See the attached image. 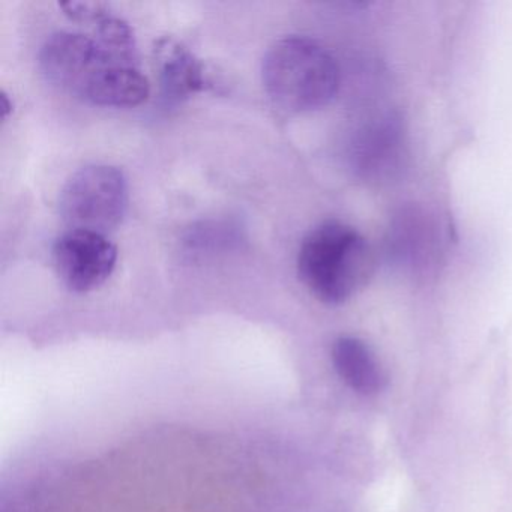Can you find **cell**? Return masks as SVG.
I'll return each instance as SVG.
<instances>
[{
	"label": "cell",
	"mask_w": 512,
	"mask_h": 512,
	"mask_svg": "<svg viewBox=\"0 0 512 512\" xmlns=\"http://www.w3.org/2000/svg\"><path fill=\"white\" fill-rule=\"evenodd\" d=\"M374 271L373 248L355 227L341 221L320 224L299 248V278L326 305H341L358 295Z\"/></svg>",
	"instance_id": "1"
},
{
	"label": "cell",
	"mask_w": 512,
	"mask_h": 512,
	"mask_svg": "<svg viewBox=\"0 0 512 512\" xmlns=\"http://www.w3.org/2000/svg\"><path fill=\"white\" fill-rule=\"evenodd\" d=\"M263 86L275 106L284 112L307 113L328 106L340 89V67L316 40L283 38L266 53Z\"/></svg>",
	"instance_id": "2"
},
{
	"label": "cell",
	"mask_w": 512,
	"mask_h": 512,
	"mask_svg": "<svg viewBox=\"0 0 512 512\" xmlns=\"http://www.w3.org/2000/svg\"><path fill=\"white\" fill-rule=\"evenodd\" d=\"M128 182L122 170L91 164L70 176L59 196V212L71 229L106 235L124 220Z\"/></svg>",
	"instance_id": "3"
},
{
	"label": "cell",
	"mask_w": 512,
	"mask_h": 512,
	"mask_svg": "<svg viewBox=\"0 0 512 512\" xmlns=\"http://www.w3.org/2000/svg\"><path fill=\"white\" fill-rule=\"evenodd\" d=\"M116 62H134L107 49L98 38L61 31L44 43L40 67L44 77L62 91L83 100L92 83Z\"/></svg>",
	"instance_id": "4"
},
{
	"label": "cell",
	"mask_w": 512,
	"mask_h": 512,
	"mask_svg": "<svg viewBox=\"0 0 512 512\" xmlns=\"http://www.w3.org/2000/svg\"><path fill=\"white\" fill-rule=\"evenodd\" d=\"M116 262L118 248L103 233L71 229L53 245L56 272L71 292L88 293L103 286Z\"/></svg>",
	"instance_id": "5"
},
{
	"label": "cell",
	"mask_w": 512,
	"mask_h": 512,
	"mask_svg": "<svg viewBox=\"0 0 512 512\" xmlns=\"http://www.w3.org/2000/svg\"><path fill=\"white\" fill-rule=\"evenodd\" d=\"M406 128L397 115L374 118L353 140L352 164L359 176L373 184H385L401 175L407 164Z\"/></svg>",
	"instance_id": "6"
},
{
	"label": "cell",
	"mask_w": 512,
	"mask_h": 512,
	"mask_svg": "<svg viewBox=\"0 0 512 512\" xmlns=\"http://www.w3.org/2000/svg\"><path fill=\"white\" fill-rule=\"evenodd\" d=\"M155 65L161 95L167 104L182 103L211 86L205 64L188 47L173 38L158 41Z\"/></svg>",
	"instance_id": "7"
},
{
	"label": "cell",
	"mask_w": 512,
	"mask_h": 512,
	"mask_svg": "<svg viewBox=\"0 0 512 512\" xmlns=\"http://www.w3.org/2000/svg\"><path fill=\"white\" fill-rule=\"evenodd\" d=\"M331 358L340 379L358 394L376 395L385 389V370L365 341L349 335L337 338Z\"/></svg>",
	"instance_id": "8"
},
{
	"label": "cell",
	"mask_w": 512,
	"mask_h": 512,
	"mask_svg": "<svg viewBox=\"0 0 512 512\" xmlns=\"http://www.w3.org/2000/svg\"><path fill=\"white\" fill-rule=\"evenodd\" d=\"M239 239L241 235L238 227L230 223H221V221L220 223L208 221L191 229L185 242L188 250L193 251V254H214L215 251L235 247Z\"/></svg>",
	"instance_id": "9"
}]
</instances>
